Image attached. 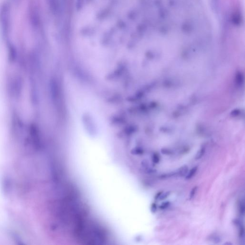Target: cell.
<instances>
[{
    "instance_id": "cell-12",
    "label": "cell",
    "mask_w": 245,
    "mask_h": 245,
    "mask_svg": "<svg viewBox=\"0 0 245 245\" xmlns=\"http://www.w3.org/2000/svg\"><path fill=\"white\" fill-rule=\"evenodd\" d=\"M170 193H171V192L170 191H168V192H166L163 193L162 192L158 199H160V201L161 200L162 201V200H164L165 199L167 198L168 196H169V195H170Z\"/></svg>"
},
{
    "instance_id": "cell-17",
    "label": "cell",
    "mask_w": 245,
    "mask_h": 245,
    "mask_svg": "<svg viewBox=\"0 0 245 245\" xmlns=\"http://www.w3.org/2000/svg\"><path fill=\"white\" fill-rule=\"evenodd\" d=\"M162 192H158V193H157V194H156V195L155 196V199H156V200H158L160 198V196L162 194Z\"/></svg>"
},
{
    "instance_id": "cell-2",
    "label": "cell",
    "mask_w": 245,
    "mask_h": 245,
    "mask_svg": "<svg viewBox=\"0 0 245 245\" xmlns=\"http://www.w3.org/2000/svg\"><path fill=\"white\" fill-rule=\"evenodd\" d=\"M0 26L3 35L7 37L11 29V8L8 3H4L0 7Z\"/></svg>"
},
{
    "instance_id": "cell-4",
    "label": "cell",
    "mask_w": 245,
    "mask_h": 245,
    "mask_svg": "<svg viewBox=\"0 0 245 245\" xmlns=\"http://www.w3.org/2000/svg\"><path fill=\"white\" fill-rule=\"evenodd\" d=\"M49 6L52 12L57 13L59 10V1L58 0H48Z\"/></svg>"
},
{
    "instance_id": "cell-14",
    "label": "cell",
    "mask_w": 245,
    "mask_h": 245,
    "mask_svg": "<svg viewBox=\"0 0 245 245\" xmlns=\"http://www.w3.org/2000/svg\"><path fill=\"white\" fill-rule=\"evenodd\" d=\"M240 214L242 215H244V213H245V205H244V201H243L242 202L241 201V203L240 205Z\"/></svg>"
},
{
    "instance_id": "cell-16",
    "label": "cell",
    "mask_w": 245,
    "mask_h": 245,
    "mask_svg": "<svg viewBox=\"0 0 245 245\" xmlns=\"http://www.w3.org/2000/svg\"><path fill=\"white\" fill-rule=\"evenodd\" d=\"M161 151H162V153L163 154L169 155L171 154V151H170L169 149H162Z\"/></svg>"
},
{
    "instance_id": "cell-1",
    "label": "cell",
    "mask_w": 245,
    "mask_h": 245,
    "mask_svg": "<svg viewBox=\"0 0 245 245\" xmlns=\"http://www.w3.org/2000/svg\"><path fill=\"white\" fill-rule=\"evenodd\" d=\"M75 237L82 244L102 245L106 244L107 234L104 227L86 217L73 231Z\"/></svg>"
},
{
    "instance_id": "cell-5",
    "label": "cell",
    "mask_w": 245,
    "mask_h": 245,
    "mask_svg": "<svg viewBox=\"0 0 245 245\" xmlns=\"http://www.w3.org/2000/svg\"><path fill=\"white\" fill-rule=\"evenodd\" d=\"M188 167L187 166H183L174 172L175 176L183 177L185 176L188 173Z\"/></svg>"
},
{
    "instance_id": "cell-10",
    "label": "cell",
    "mask_w": 245,
    "mask_h": 245,
    "mask_svg": "<svg viewBox=\"0 0 245 245\" xmlns=\"http://www.w3.org/2000/svg\"><path fill=\"white\" fill-rule=\"evenodd\" d=\"M210 240H211L212 242H213L214 243H218L220 242L221 241L220 239L219 236L216 235H212L210 237Z\"/></svg>"
},
{
    "instance_id": "cell-6",
    "label": "cell",
    "mask_w": 245,
    "mask_h": 245,
    "mask_svg": "<svg viewBox=\"0 0 245 245\" xmlns=\"http://www.w3.org/2000/svg\"><path fill=\"white\" fill-rule=\"evenodd\" d=\"M197 170H198V167L197 166H195V167L192 168L189 172L188 173V174L186 176V179L187 180H189L191 178L193 177V176L195 175L197 172Z\"/></svg>"
},
{
    "instance_id": "cell-9",
    "label": "cell",
    "mask_w": 245,
    "mask_h": 245,
    "mask_svg": "<svg viewBox=\"0 0 245 245\" xmlns=\"http://www.w3.org/2000/svg\"><path fill=\"white\" fill-rule=\"evenodd\" d=\"M170 205V202L169 201H167V202H162V204L160 205L159 208L161 210H164L169 207Z\"/></svg>"
},
{
    "instance_id": "cell-3",
    "label": "cell",
    "mask_w": 245,
    "mask_h": 245,
    "mask_svg": "<svg viewBox=\"0 0 245 245\" xmlns=\"http://www.w3.org/2000/svg\"><path fill=\"white\" fill-rule=\"evenodd\" d=\"M29 18L32 26L35 28H38L39 25V16L36 7L32 4L29 8Z\"/></svg>"
},
{
    "instance_id": "cell-7",
    "label": "cell",
    "mask_w": 245,
    "mask_h": 245,
    "mask_svg": "<svg viewBox=\"0 0 245 245\" xmlns=\"http://www.w3.org/2000/svg\"><path fill=\"white\" fill-rule=\"evenodd\" d=\"M205 148H202L201 149H200V151H199L197 152V154H196L195 158L196 160H199L200 158H202L204 156L205 154Z\"/></svg>"
},
{
    "instance_id": "cell-13",
    "label": "cell",
    "mask_w": 245,
    "mask_h": 245,
    "mask_svg": "<svg viewBox=\"0 0 245 245\" xmlns=\"http://www.w3.org/2000/svg\"><path fill=\"white\" fill-rule=\"evenodd\" d=\"M239 235L240 239H244V228L242 225H240L239 227Z\"/></svg>"
},
{
    "instance_id": "cell-8",
    "label": "cell",
    "mask_w": 245,
    "mask_h": 245,
    "mask_svg": "<svg viewBox=\"0 0 245 245\" xmlns=\"http://www.w3.org/2000/svg\"><path fill=\"white\" fill-rule=\"evenodd\" d=\"M152 160L155 164H158L159 163L160 161V156L157 153H154L152 156Z\"/></svg>"
},
{
    "instance_id": "cell-11",
    "label": "cell",
    "mask_w": 245,
    "mask_h": 245,
    "mask_svg": "<svg viewBox=\"0 0 245 245\" xmlns=\"http://www.w3.org/2000/svg\"><path fill=\"white\" fill-rule=\"evenodd\" d=\"M197 190H198V187L197 186H195L191 190L190 193V199H192L193 197H195V195L196 194V192H197Z\"/></svg>"
},
{
    "instance_id": "cell-15",
    "label": "cell",
    "mask_w": 245,
    "mask_h": 245,
    "mask_svg": "<svg viewBox=\"0 0 245 245\" xmlns=\"http://www.w3.org/2000/svg\"><path fill=\"white\" fill-rule=\"evenodd\" d=\"M151 210L152 213H155L157 211V205L156 203H153L152 204Z\"/></svg>"
}]
</instances>
